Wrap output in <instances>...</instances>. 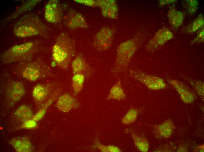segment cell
<instances>
[{"instance_id": "6da1fadb", "label": "cell", "mask_w": 204, "mask_h": 152, "mask_svg": "<svg viewBox=\"0 0 204 152\" xmlns=\"http://www.w3.org/2000/svg\"><path fill=\"white\" fill-rule=\"evenodd\" d=\"M75 51L74 41L68 34L61 33L52 48V56L55 63L61 69L67 70L75 54Z\"/></svg>"}, {"instance_id": "ac0fdd59", "label": "cell", "mask_w": 204, "mask_h": 152, "mask_svg": "<svg viewBox=\"0 0 204 152\" xmlns=\"http://www.w3.org/2000/svg\"><path fill=\"white\" fill-rule=\"evenodd\" d=\"M167 16L170 24L175 28H179L183 24L184 13L175 8H171L169 9Z\"/></svg>"}, {"instance_id": "83f0119b", "label": "cell", "mask_w": 204, "mask_h": 152, "mask_svg": "<svg viewBox=\"0 0 204 152\" xmlns=\"http://www.w3.org/2000/svg\"><path fill=\"white\" fill-rule=\"evenodd\" d=\"M94 146L102 152H120L121 150L116 146L113 145H104L101 143L98 139L94 141Z\"/></svg>"}, {"instance_id": "7402d4cb", "label": "cell", "mask_w": 204, "mask_h": 152, "mask_svg": "<svg viewBox=\"0 0 204 152\" xmlns=\"http://www.w3.org/2000/svg\"><path fill=\"white\" fill-rule=\"evenodd\" d=\"M14 115L19 120L23 122L32 119L34 116L31 108L25 104L19 106L16 110Z\"/></svg>"}, {"instance_id": "603a6c76", "label": "cell", "mask_w": 204, "mask_h": 152, "mask_svg": "<svg viewBox=\"0 0 204 152\" xmlns=\"http://www.w3.org/2000/svg\"><path fill=\"white\" fill-rule=\"evenodd\" d=\"M130 132L137 148L141 152H147L149 149V144L145 137L138 135L132 129H130Z\"/></svg>"}, {"instance_id": "7c38bea8", "label": "cell", "mask_w": 204, "mask_h": 152, "mask_svg": "<svg viewBox=\"0 0 204 152\" xmlns=\"http://www.w3.org/2000/svg\"><path fill=\"white\" fill-rule=\"evenodd\" d=\"M71 67L72 74L84 75L86 79H88L92 75L93 70L88 64L81 54L76 55L71 63Z\"/></svg>"}, {"instance_id": "d4e9b609", "label": "cell", "mask_w": 204, "mask_h": 152, "mask_svg": "<svg viewBox=\"0 0 204 152\" xmlns=\"http://www.w3.org/2000/svg\"><path fill=\"white\" fill-rule=\"evenodd\" d=\"M204 22L203 15L200 13L187 26L185 32L188 34L194 33L203 26Z\"/></svg>"}, {"instance_id": "9c48e42d", "label": "cell", "mask_w": 204, "mask_h": 152, "mask_svg": "<svg viewBox=\"0 0 204 152\" xmlns=\"http://www.w3.org/2000/svg\"><path fill=\"white\" fill-rule=\"evenodd\" d=\"M57 84L56 82H53L37 84L34 87L32 92V96L34 101L39 103L46 101L54 92L51 94Z\"/></svg>"}, {"instance_id": "9a60e30c", "label": "cell", "mask_w": 204, "mask_h": 152, "mask_svg": "<svg viewBox=\"0 0 204 152\" xmlns=\"http://www.w3.org/2000/svg\"><path fill=\"white\" fill-rule=\"evenodd\" d=\"M108 29H103L96 37L94 43V47L98 50L103 51L108 49L111 46V39L108 32Z\"/></svg>"}, {"instance_id": "52a82bcc", "label": "cell", "mask_w": 204, "mask_h": 152, "mask_svg": "<svg viewBox=\"0 0 204 152\" xmlns=\"http://www.w3.org/2000/svg\"><path fill=\"white\" fill-rule=\"evenodd\" d=\"M6 87V96L11 104L18 101L25 94V86L23 83L19 81L9 80Z\"/></svg>"}, {"instance_id": "cb8c5ba5", "label": "cell", "mask_w": 204, "mask_h": 152, "mask_svg": "<svg viewBox=\"0 0 204 152\" xmlns=\"http://www.w3.org/2000/svg\"><path fill=\"white\" fill-rule=\"evenodd\" d=\"M85 79L84 76L82 74L73 75L72 78V84L74 96L78 95L82 90Z\"/></svg>"}, {"instance_id": "5b68a950", "label": "cell", "mask_w": 204, "mask_h": 152, "mask_svg": "<svg viewBox=\"0 0 204 152\" xmlns=\"http://www.w3.org/2000/svg\"><path fill=\"white\" fill-rule=\"evenodd\" d=\"M137 48V45L131 42L123 44L119 46L115 63L112 71L113 75H118L126 72L129 63Z\"/></svg>"}, {"instance_id": "ffe728a7", "label": "cell", "mask_w": 204, "mask_h": 152, "mask_svg": "<svg viewBox=\"0 0 204 152\" xmlns=\"http://www.w3.org/2000/svg\"><path fill=\"white\" fill-rule=\"evenodd\" d=\"M126 96L122 86L121 80L119 79L111 88L107 99L120 101L125 99Z\"/></svg>"}, {"instance_id": "44dd1931", "label": "cell", "mask_w": 204, "mask_h": 152, "mask_svg": "<svg viewBox=\"0 0 204 152\" xmlns=\"http://www.w3.org/2000/svg\"><path fill=\"white\" fill-rule=\"evenodd\" d=\"M60 91V89H57L43 104L41 108L33 116L32 119L36 121L41 119L45 115L49 106L57 99Z\"/></svg>"}, {"instance_id": "836d02e7", "label": "cell", "mask_w": 204, "mask_h": 152, "mask_svg": "<svg viewBox=\"0 0 204 152\" xmlns=\"http://www.w3.org/2000/svg\"><path fill=\"white\" fill-rule=\"evenodd\" d=\"M200 152H204V145H202L199 146L198 147Z\"/></svg>"}, {"instance_id": "4fadbf2b", "label": "cell", "mask_w": 204, "mask_h": 152, "mask_svg": "<svg viewBox=\"0 0 204 152\" xmlns=\"http://www.w3.org/2000/svg\"><path fill=\"white\" fill-rule=\"evenodd\" d=\"M55 106L59 110L63 112H68L73 109L79 108L80 104L76 98L67 93L58 98Z\"/></svg>"}, {"instance_id": "30bf717a", "label": "cell", "mask_w": 204, "mask_h": 152, "mask_svg": "<svg viewBox=\"0 0 204 152\" xmlns=\"http://www.w3.org/2000/svg\"><path fill=\"white\" fill-rule=\"evenodd\" d=\"M167 81L176 90L184 103L191 104L194 101L196 97L195 93L183 82L175 79H168Z\"/></svg>"}, {"instance_id": "4316f807", "label": "cell", "mask_w": 204, "mask_h": 152, "mask_svg": "<svg viewBox=\"0 0 204 152\" xmlns=\"http://www.w3.org/2000/svg\"><path fill=\"white\" fill-rule=\"evenodd\" d=\"M139 110L135 108H131L122 118V123L127 125L134 122L136 120L139 114Z\"/></svg>"}, {"instance_id": "ba28073f", "label": "cell", "mask_w": 204, "mask_h": 152, "mask_svg": "<svg viewBox=\"0 0 204 152\" xmlns=\"http://www.w3.org/2000/svg\"><path fill=\"white\" fill-rule=\"evenodd\" d=\"M44 17L48 22L53 24L59 23L63 17V10L61 4L57 0H51L46 4Z\"/></svg>"}, {"instance_id": "e0dca14e", "label": "cell", "mask_w": 204, "mask_h": 152, "mask_svg": "<svg viewBox=\"0 0 204 152\" xmlns=\"http://www.w3.org/2000/svg\"><path fill=\"white\" fill-rule=\"evenodd\" d=\"M175 129L174 124L170 119H168L154 127V132L161 138H167L172 134Z\"/></svg>"}, {"instance_id": "7a4b0ae2", "label": "cell", "mask_w": 204, "mask_h": 152, "mask_svg": "<svg viewBox=\"0 0 204 152\" xmlns=\"http://www.w3.org/2000/svg\"><path fill=\"white\" fill-rule=\"evenodd\" d=\"M46 27L40 18L33 13L25 14L19 18L14 25L13 32L21 38L45 35Z\"/></svg>"}, {"instance_id": "3957f363", "label": "cell", "mask_w": 204, "mask_h": 152, "mask_svg": "<svg viewBox=\"0 0 204 152\" xmlns=\"http://www.w3.org/2000/svg\"><path fill=\"white\" fill-rule=\"evenodd\" d=\"M41 45L39 41H28L14 45L3 53L1 57L4 64L29 61L39 50Z\"/></svg>"}, {"instance_id": "2e32d148", "label": "cell", "mask_w": 204, "mask_h": 152, "mask_svg": "<svg viewBox=\"0 0 204 152\" xmlns=\"http://www.w3.org/2000/svg\"><path fill=\"white\" fill-rule=\"evenodd\" d=\"M9 143L17 152H29L32 151V144L27 137H15L10 140Z\"/></svg>"}, {"instance_id": "f1b7e54d", "label": "cell", "mask_w": 204, "mask_h": 152, "mask_svg": "<svg viewBox=\"0 0 204 152\" xmlns=\"http://www.w3.org/2000/svg\"><path fill=\"white\" fill-rule=\"evenodd\" d=\"M183 6L189 15L191 16L196 11L198 3L195 0H187L184 1Z\"/></svg>"}, {"instance_id": "8992f818", "label": "cell", "mask_w": 204, "mask_h": 152, "mask_svg": "<svg viewBox=\"0 0 204 152\" xmlns=\"http://www.w3.org/2000/svg\"><path fill=\"white\" fill-rule=\"evenodd\" d=\"M128 74L132 79L141 83L151 90H162L167 86L161 77L146 74L139 70L130 69Z\"/></svg>"}, {"instance_id": "277c9868", "label": "cell", "mask_w": 204, "mask_h": 152, "mask_svg": "<svg viewBox=\"0 0 204 152\" xmlns=\"http://www.w3.org/2000/svg\"><path fill=\"white\" fill-rule=\"evenodd\" d=\"M14 72L30 81L35 82L52 75L50 69L41 59L18 63L13 68Z\"/></svg>"}, {"instance_id": "f546056e", "label": "cell", "mask_w": 204, "mask_h": 152, "mask_svg": "<svg viewBox=\"0 0 204 152\" xmlns=\"http://www.w3.org/2000/svg\"><path fill=\"white\" fill-rule=\"evenodd\" d=\"M204 41V28H202L201 30L198 33L197 35L192 41L191 44L195 43H200Z\"/></svg>"}, {"instance_id": "4dcf8cb0", "label": "cell", "mask_w": 204, "mask_h": 152, "mask_svg": "<svg viewBox=\"0 0 204 152\" xmlns=\"http://www.w3.org/2000/svg\"><path fill=\"white\" fill-rule=\"evenodd\" d=\"M22 127L26 128H32L35 127L37 125L36 121L30 119L24 122Z\"/></svg>"}, {"instance_id": "d6986e66", "label": "cell", "mask_w": 204, "mask_h": 152, "mask_svg": "<svg viewBox=\"0 0 204 152\" xmlns=\"http://www.w3.org/2000/svg\"><path fill=\"white\" fill-rule=\"evenodd\" d=\"M41 1L39 0H30L25 1L7 17L5 20L8 22L11 21L33 8Z\"/></svg>"}, {"instance_id": "1f68e13d", "label": "cell", "mask_w": 204, "mask_h": 152, "mask_svg": "<svg viewBox=\"0 0 204 152\" xmlns=\"http://www.w3.org/2000/svg\"><path fill=\"white\" fill-rule=\"evenodd\" d=\"M75 1L80 3H81L85 5L89 6H94L96 4H97L96 1L92 0H75Z\"/></svg>"}, {"instance_id": "d6a6232c", "label": "cell", "mask_w": 204, "mask_h": 152, "mask_svg": "<svg viewBox=\"0 0 204 152\" xmlns=\"http://www.w3.org/2000/svg\"><path fill=\"white\" fill-rule=\"evenodd\" d=\"M177 0H159V2L161 6H164L165 5L173 4L177 2Z\"/></svg>"}, {"instance_id": "5bb4252c", "label": "cell", "mask_w": 204, "mask_h": 152, "mask_svg": "<svg viewBox=\"0 0 204 152\" xmlns=\"http://www.w3.org/2000/svg\"><path fill=\"white\" fill-rule=\"evenodd\" d=\"M66 25L70 29L87 28L84 17L80 13L74 10L69 11L64 18Z\"/></svg>"}, {"instance_id": "8fae6325", "label": "cell", "mask_w": 204, "mask_h": 152, "mask_svg": "<svg viewBox=\"0 0 204 152\" xmlns=\"http://www.w3.org/2000/svg\"><path fill=\"white\" fill-rule=\"evenodd\" d=\"M173 37V34L170 30L165 28H161L157 32L148 43L147 48L149 51L154 50L172 39Z\"/></svg>"}, {"instance_id": "484cf974", "label": "cell", "mask_w": 204, "mask_h": 152, "mask_svg": "<svg viewBox=\"0 0 204 152\" xmlns=\"http://www.w3.org/2000/svg\"><path fill=\"white\" fill-rule=\"evenodd\" d=\"M186 81L193 86L196 92L201 99L203 101L204 95V83L200 80L190 78L184 75H181Z\"/></svg>"}]
</instances>
